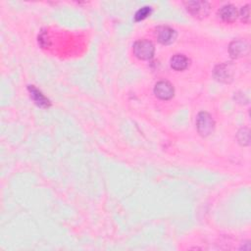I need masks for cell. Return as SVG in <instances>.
<instances>
[{"mask_svg": "<svg viewBox=\"0 0 251 251\" xmlns=\"http://www.w3.org/2000/svg\"><path fill=\"white\" fill-rule=\"evenodd\" d=\"M155 95L162 100H169L174 96L175 89L173 85L166 80L158 81L154 86Z\"/></svg>", "mask_w": 251, "mask_h": 251, "instance_id": "obj_7", "label": "cell"}, {"mask_svg": "<svg viewBox=\"0 0 251 251\" xmlns=\"http://www.w3.org/2000/svg\"><path fill=\"white\" fill-rule=\"evenodd\" d=\"M237 141L242 146H247L250 143V131L248 127H242L236 134Z\"/></svg>", "mask_w": 251, "mask_h": 251, "instance_id": "obj_11", "label": "cell"}, {"mask_svg": "<svg viewBox=\"0 0 251 251\" xmlns=\"http://www.w3.org/2000/svg\"><path fill=\"white\" fill-rule=\"evenodd\" d=\"M187 11L194 17L204 18L208 15L210 5L205 1H188L184 3Z\"/></svg>", "mask_w": 251, "mask_h": 251, "instance_id": "obj_3", "label": "cell"}, {"mask_svg": "<svg viewBox=\"0 0 251 251\" xmlns=\"http://www.w3.org/2000/svg\"><path fill=\"white\" fill-rule=\"evenodd\" d=\"M214 77L221 82H230L233 77V68L230 64L223 63L214 69Z\"/></svg>", "mask_w": 251, "mask_h": 251, "instance_id": "obj_4", "label": "cell"}, {"mask_svg": "<svg viewBox=\"0 0 251 251\" xmlns=\"http://www.w3.org/2000/svg\"><path fill=\"white\" fill-rule=\"evenodd\" d=\"M156 37L161 44L169 45L176 40V31L170 26L161 25L156 29Z\"/></svg>", "mask_w": 251, "mask_h": 251, "instance_id": "obj_6", "label": "cell"}, {"mask_svg": "<svg viewBox=\"0 0 251 251\" xmlns=\"http://www.w3.org/2000/svg\"><path fill=\"white\" fill-rule=\"evenodd\" d=\"M218 15L224 22L232 23L237 19L238 11L235 6H233L231 4H226L219 10Z\"/></svg>", "mask_w": 251, "mask_h": 251, "instance_id": "obj_8", "label": "cell"}, {"mask_svg": "<svg viewBox=\"0 0 251 251\" xmlns=\"http://www.w3.org/2000/svg\"><path fill=\"white\" fill-rule=\"evenodd\" d=\"M171 67L176 71H182L188 67V59L182 54H176L171 58Z\"/></svg>", "mask_w": 251, "mask_h": 251, "instance_id": "obj_10", "label": "cell"}, {"mask_svg": "<svg viewBox=\"0 0 251 251\" xmlns=\"http://www.w3.org/2000/svg\"><path fill=\"white\" fill-rule=\"evenodd\" d=\"M215 127V122L212 116L207 112H200L196 118V128L203 137L209 136Z\"/></svg>", "mask_w": 251, "mask_h": 251, "instance_id": "obj_1", "label": "cell"}, {"mask_svg": "<svg viewBox=\"0 0 251 251\" xmlns=\"http://www.w3.org/2000/svg\"><path fill=\"white\" fill-rule=\"evenodd\" d=\"M132 51L135 57L140 60H150L154 56V45L149 40H138L134 42Z\"/></svg>", "mask_w": 251, "mask_h": 251, "instance_id": "obj_2", "label": "cell"}, {"mask_svg": "<svg viewBox=\"0 0 251 251\" xmlns=\"http://www.w3.org/2000/svg\"><path fill=\"white\" fill-rule=\"evenodd\" d=\"M152 12V9L151 7H148V6H145V7H142L140 8L136 13H135V16H134V20L136 22H139V21H142L144 19H146Z\"/></svg>", "mask_w": 251, "mask_h": 251, "instance_id": "obj_12", "label": "cell"}, {"mask_svg": "<svg viewBox=\"0 0 251 251\" xmlns=\"http://www.w3.org/2000/svg\"><path fill=\"white\" fill-rule=\"evenodd\" d=\"M239 16H240L241 20H242L244 23H248V22H249V19H250L249 5H246V6H244V7L241 8L240 13H239Z\"/></svg>", "mask_w": 251, "mask_h": 251, "instance_id": "obj_13", "label": "cell"}, {"mask_svg": "<svg viewBox=\"0 0 251 251\" xmlns=\"http://www.w3.org/2000/svg\"><path fill=\"white\" fill-rule=\"evenodd\" d=\"M228 52L233 59L244 57L249 53V43L242 39L233 40L228 46Z\"/></svg>", "mask_w": 251, "mask_h": 251, "instance_id": "obj_5", "label": "cell"}, {"mask_svg": "<svg viewBox=\"0 0 251 251\" xmlns=\"http://www.w3.org/2000/svg\"><path fill=\"white\" fill-rule=\"evenodd\" d=\"M27 89H28V91H29V93H30L31 98L33 99V101L35 102L36 105H38V106L41 107V108H48V107L51 105L49 99L46 98V97L42 94V92H41L40 90H38L35 86H33V85H28Z\"/></svg>", "mask_w": 251, "mask_h": 251, "instance_id": "obj_9", "label": "cell"}]
</instances>
